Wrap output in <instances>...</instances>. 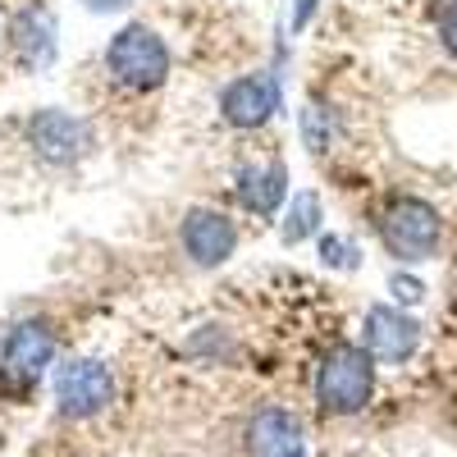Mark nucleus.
Instances as JSON below:
<instances>
[{
  "mask_svg": "<svg viewBox=\"0 0 457 457\" xmlns=\"http://www.w3.org/2000/svg\"><path fill=\"white\" fill-rule=\"evenodd\" d=\"M14 46L28 64H46L55 55V19L46 5H28L14 19Z\"/></svg>",
  "mask_w": 457,
  "mask_h": 457,
  "instance_id": "nucleus-12",
  "label": "nucleus"
},
{
  "mask_svg": "<svg viewBox=\"0 0 457 457\" xmlns=\"http://www.w3.org/2000/svg\"><path fill=\"white\" fill-rule=\"evenodd\" d=\"M320 0H297V10H293V28H307V19L316 14Z\"/></svg>",
  "mask_w": 457,
  "mask_h": 457,
  "instance_id": "nucleus-18",
  "label": "nucleus"
},
{
  "mask_svg": "<svg viewBox=\"0 0 457 457\" xmlns=\"http://www.w3.org/2000/svg\"><path fill=\"white\" fill-rule=\"evenodd\" d=\"M234 193H238L243 211L270 220V215L284 206V193H288V165H284V161H265V165H247V170H238Z\"/></svg>",
  "mask_w": 457,
  "mask_h": 457,
  "instance_id": "nucleus-11",
  "label": "nucleus"
},
{
  "mask_svg": "<svg viewBox=\"0 0 457 457\" xmlns=\"http://www.w3.org/2000/svg\"><path fill=\"white\" fill-rule=\"evenodd\" d=\"M316 243H320V261H325V265H334V270H357V265H361V252H357L348 238H338V234H320Z\"/></svg>",
  "mask_w": 457,
  "mask_h": 457,
  "instance_id": "nucleus-14",
  "label": "nucleus"
},
{
  "mask_svg": "<svg viewBox=\"0 0 457 457\" xmlns=\"http://www.w3.org/2000/svg\"><path fill=\"white\" fill-rule=\"evenodd\" d=\"M361 348H366L375 361H385V366H403L416 348H421V325H416L403 307H389V302H379V307L366 312Z\"/></svg>",
  "mask_w": 457,
  "mask_h": 457,
  "instance_id": "nucleus-8",
  "label": "nucleus"
},
{
  "mask_svg": "<svg viewBox=\"0 0 457 457\" xmlns=\"http://www.w3.org/2000/svg\"><path fill=\"white\" fill-rule=\"evenodd\" d=\"M247 453L252 457H302L307 439H302V421L288 407H261L247 421Z\"/></svg>",
  "mask_w": 457,
  "mask_h": 457,
  "instance_id": "nucleus-10",
  "label": "nucleus"
},
{
  "mask_svg": "<svg viewBox=\"0 0 457 457\" xmlns=\"http://www.w3.org/2000/svg\"><path fill=\"white\" fill-rule=\"evenodd\" d=\"M105 73L124 92H156L170 79V46L156 28L129 23L110 37L105 46Z\"/></svg>",
  "mask_w": 457,
  "mask_h": 457,
  "instance_id": "nucleus-1",
  "label": "nucleus"
},
{
  "mask_svg": "<svg viewBox=\"0 0 457 457\" xmlns=\"http://www.w3.org/2000/svg\"><path fill=\"white\" fill-rule=\"evenodd\" d=\"M55 407L69 421H87V416H101L114 403V375L105 361L96 357H69L55 366Z\"/></svg>",
  "mask_w": 457,
  "mask_h": 457,
  "instance_id": "nucleus-4",
  "label": "nucleus"
},
{
  "mask_svg": "<svg viewBox=\"0 0 457 457\" xmlns=\"http://www.w3.org/2000/svg\"><path fill=\"white\" fill-rule=\"evenodd\" d=\"M129 0H87V10H101V14H114V10H124Z\"/></svg>",
  "mask_w": 457,
  "mask_h": 457,
  "instance_id": "nucleus-19",
  "label": "nucleus"
},
{
  "mask_svg": "<svg viewBox=\"0 0 457 457\" xmlns=\"http://www.w3.org/2000/svg\"><path fill=\"white\" fill-rule=\"evenodd\" d=\"M23 133H28V146H32L46 165H73V161H83L87 146H92V129L79 120V114L55 110V105L37 110Z\"/></svg>",
  "mask_w": 457,
  "mask_h": 457,
  "instance_id": "nucleus-6",
  "label": "nucleus"
},
{
  "mask_svg": "<svg viewBox=\"0 0 457 457\" xmlns=\"http://www.w3.org/2000/svg\"><path fill=\"white\" fill-rule=\"evenodd\" d=\"M379 243L385 252L403 265H416V261H430L444 243V220L439 211L426 202V197H394L379 215Z\"/></svg>",
  "mask_w": 457,
  "mask_h": 457,
  "instance_id": "nucleus-3",
  "label": "nucleus"
},
{
  "mask_svg": "<svg viewBox=\"0 0 457 457\" xmlns=\"http://www.w3.org/2000/svg\"><path fill=\"white\" fill-rule=\"evenodd\" d=\"M439 42H444V51L457 60V0H448V5L439 10Z\"/></svg>",
  "mask_w": 457,
  "mask_h": 457,
  "instance_id": "nucleus-17",
  "label": "nucleus"
},
{
  "mask_svg": "<svg viewBox=\"0 0 457 457\" xmlns=\"http://www.w3.org/2000/svg\"><path fill=\"white\" fill-rule=\"evenodd\" d=\"M0 366H5V375L14 379H32L46 375L55 366V329L46 320H19L10 334H5V348H0Z\"/></svg>",
  "mask_w": 457,
  "mask_h": 457,
  "instance_id": "nucleus-9",
  "label": "nucleus"
},
{
  "mask_svg": "<svg viewBox=\"0 0 457 457\" xmlns=\"http://www.w3.org/2000/svg\"><path fill=\"white\" fill-rule=\"evenodd\" d=\"M389 293H394V302H403V307H416V302L426 297V284L411 279V275H394L389 279Z\"/></svg>",
  "mask_w": 457,
  "mask_h": 457,
  "instance_id": "nucleus-16",
  "label": "nucleus"
},
{
  "mask_svg": "<svg viewBox=\"0 0 457 457\" xmlns=\"http://www.w3.org/2000/svg\"><path fill=\"white\" fill-rule=\"evenodd\" d=\"M284 105V83L275 79V73H243V79H234L224 92H220V114H224V124L228 129H265L279 114Z\"/></svg>",
  "mask_w": 457,
  "mask_h": 457,
  "instance_id": "nucleus-5",
  "label": "nucleus"
},
{
  "mask_svg": "<svg viewBox=\"0 0 457 457\" xmlns=\"http://www.w3.org/2000/svg\"><path fill=\"white\" fill-rule=\"evenodd\" d=\"M179 243H183V252H187L193 265L215 270V265H224L238 252V224L215 206H193L179 224Z\"/></svg>",
  "mask_w": 457,
  "mask_h": 457,
  "instance_id": "nucleus-7",
  "label": "nucleus"
},
{
  "mask_svg": "<svg viewBox=\"0 0 457 457\" xmlns=\"http://www.w3.org/2000/svg\"><path fill=\"white\" fill-rule=\"evenodd\" d=\"M302 137H307L312 151H325V146H329V114H325L320 105L302 110Z\"/></svg>",
  "mask_w": 457,
  "mask_h": 457,
  "instance_id": "nucleus-15",
  "label": "nucleus"
},
{
  "mask_svg": "<svg viewBox=\"0 0 457 457\" xmlns=\"http://www.w3.org/2000/svg\"><path fill=\"white\" fill-rule=\"evenodd\" d=\"M320 220H325L320 197H316V193H297L293 206L284 211V224H279L284 247H297V243H307V238H320Z\"/></svg>",
  "mask_w": 457,
  "mask_h": 457,
  "instance_id": "nucleus-13",
  "label": "nucleus"
},
{
  "mask_svg": "<svg viewBox=\"0 0 457 457\" xmlns=\"http://www.w3.org/2000/svg\"><path fill=\"white\" fill-rule=\"evenodd\" d=\"M375 394V357L357 343H334L316 366V403L334 416H357Z\"/></svg>",
  "mask_w": 457,
  "mask_h": 457,
  "instance_id": "nucleus-2",
  "label": "nucleus"
}]
</instances>
